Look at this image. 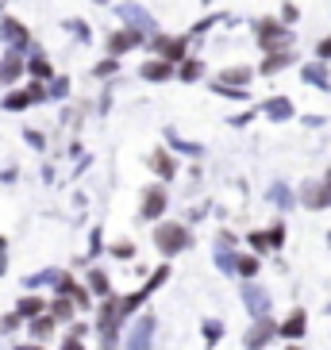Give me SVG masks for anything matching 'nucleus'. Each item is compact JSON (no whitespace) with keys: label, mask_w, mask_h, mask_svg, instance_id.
Returning <instances> with one entry per match:
<instances>
[{"label":"nucleus","mask_w":331,"mask_h":350,"mask_svg":"<svg viewBox=\"0 0 331 350\" xmlns=\"http://www.w3.org/2000/svg\"><path fill=\"white\" fill-rule=\"evenodd\" d=\"M155 247H158V254L177 258L181 250L193 247V231H189L185 224H177V219H170V224H158V227H155Z\"/></svg>","instance_id":"obj_1"},{"label":"nucleus","mask_w":331,"mask_h":350,"mask_svg":"<svg viewBox=\"0 0 331 350\" xmlns=\"http://www.w3.org/2000/svg\"><path fill=\"white\" fill-rule=\"evenodd\" d=\"M101 319H96V331H101V347L104 350H116V339H120V327H124V316H120V304L116 300L120 297H101Z\"/></svg>","instance_id":"obj_2"},{"label":"nucleus","mask_w":331,"mask_h":350,"mask_svg":"<svg viewBox=\"0 0 331 350\" xmlns=\"http://www.w3.org/2000/svg\"><path fill=\"white\" fill-rule=\"evenodd\" d=\"M42 100H51L47 96V81H27L23 89H12V93L0 96V104L8 108V112H23V108H31V104H42Z\"/></svg>","instance_id":"obj_3"},{"label":"nucleus","mask_w":331,"mask_h":350,"mask_svg":"<svg viewBox=\"0 0 331 350\" xmlns=\"http://www.w3.org/2000/svg\"><path fill=\"white\" fill-rule=\"evenodd\" d=\"M254 35H259L262 51H274V46H293V31L281 20H274V16L254 20Z\"/></svg>","instance_id":"obj_4"},{"label":"nucleus","mask_w":331,"mask_h":350,"mask_svg":"<svg viewBox=\"0 0 331 350\" xmlns=\"http://www.w3.org/2000/svg\"><path fill=\"white\" fill-rule=\"evenodd\" d=\"M150 54H158V58H166V62H181V58H189V39L185 35H162L155 31L150 35Z\"/></svg>","instance_id":"obj_5"},{"label":"nucleus","mask_w":331,"mask_h":350,"mask_svg":"<svg viewBox=\"0 0 331 350\" xmlns=\"http://www.w3.org/2000/svg\"><path fill=\"white\" fill-rule=\"evenodd\" d=\"M116 16L124 20V27H135V31H143V35H155V31H158V20L143 8V4H135V0L116 4Z\"/></svg>","instance_id":"obj_6"},{"label":"nucleus","mask_w":331,"mask_h":350,"mask_svg":"<svg viewBox=\"0 0 331 350\" xmlns=\"http://www.w3.org/2000/svg\"><path fill=\"white\" fill-rule=\"evenodd\" d=\"M166 208H170V193H166V181H158V185H146L143 189V200H139V219H162Z\"/></svg>","instance_id":"obj_7"},{"label":"nucleus","mask_w":331,"mask_h":350,"mask_svg":"<svg viewBox=\"0 0 331 350\" xmlns=\"http://www.w3.org/2000/svg\"><path fill=\"white\" fill-rule=\"evenodd\" d=\"M239 300H243V308H247L254 319H262V316H269V312H274V300H269V293H266L262 285H254V278L243 281V288H239Z\"/></svg>","instance_id":"obj_8"},{"label":"nucleus","mask_w":331,"mask_h":350,"mask_svg":"<svg viewBox=\"0 0 331 350\" xmlns=\"http://www.w3.org/2000/svg\"><path fill=\"white\" fill-rule=\"evenodd\" d=\"M155 327H158V319L155 312H143V316L131 323V331H127V350H150V342H155Z\"/></svg>","instance_id":"obj_9"},{"label":"nucleus","mask_w":331,"mask_h":350,"mask_svg":"<svg viewBox=\"0 0 331 350\" xmlns=\"http://www.w3.org/2000/svg\"><path fill=\"white\" fill-rule=\"evenodd\" d=\"M274 339H278V319L262 316V319H254V327L243 335V350H262V347H269Z\"/></svg>","instance_id":"obj_10"},{"label":"nucleus","mask_w":331,"mask_h":350,"mask_svg":"<svg viewBox=\"0 0 331 350\" xmlns=\"http://www.w3.org/2000/svg\"><path fill=\"white\" fill-rule=\"evenodd\" d=\"M146 35L135 31V27H120V31L108 35V42H104V54H112V58H124L127 51H135V46H143Z\"/></svg>","instance_id":"obj_11"},{"label":"nucleus","mask_w":331,"mask_h":350,"mask_svg":"<svg viewBox=\"0 0 331 350\" xmlns=\"http://www.w3.org/2000/svg\"><path fill=\"white\" fill-rule=\"evenodd\" d=\"M27 73V51H12L8 46V54L0 58V85H16Z\"/></svg>","instance_id":"obj_12"},{"label":"nucleus","mask_w":331,"mask_h":350,"mask_svg":"<svg viewBox=\"0 0 331 350\" xmlns=\"http://www.w3.org/2000/svg\"><path fill=\"white\" fill-rule=\"evenodd\" d=\"M0 35H4V42H8L12 51H31V31L16 16H4L0 20Z\"/></svg>","instance_id":"obj_13"},{"label":"nucleus","mask_w":331,"mask_h":350,"mask_svg":"<svg viewBox=\"0 0 331 350\" xmlns=\"http://www.w3.org/2000/svg\"><path fill=\"white\" fill-rule=\"evenodd\" d=\"M293 62H297V51H293V46H274V51L262 54L259 73L262 77H274V73H281L285 66H293Z\"/></svg>","instance_id":"obj_14"},{"label":"nucleus","mask_w":331,"mask_h":350,"mask_svg":"<svg viewBox=\"0 0 331 350\" xmlns=\"http://www.w3.org/2000/svg\"><path fill=\"white\" fill-rule=\"evenodd\" d=\"M174 73H177V66L174 62H166V58H146L143 66H139V77L143 81H150V85H166V81H174Z\"/></svg>","instance_id":"obj_15"},{"label":"nucleus","mask_w":331,"mask_h":350,"mask_svg":"<svg viewBox=\"0 0 331 350\" xmlns=\"http://www.w3.org/2000/svg\"><path fill=\"white\" fill-rule=\"evenodd\" d=\"M300 81L312 85V89H320V93H331V70H328V62H320V58L304 62V66H300Z\"/></svg>","instance_id":"obj_16"},{"label":"nucleus","mask_w":331,"mask_h":350,"mask_svg":"<svg viewBox=\"0 0 331 350\" xmlns=\"http://www.w3.org/2000/svg\"><path fill=\"white\" fill-rule=\"evenodd\" d=\"M54 293H66L77 308H93V293H89L85 285H77L70 273H58V278H54Z\"/></svg>","instance_id":"obj_17"},{"label":"nucleus","mask_w":331,"mask_h":350,"mask_svg":"<svg viewBox=\"0 0 331 350\" xmlns=\"http://www.w3.org/2000/svg\"><path fill=\"white\" fill-rule=\"evenodd\" d=\"M300 200H304V208H308V212H323V208H331V189L323 185V181H304Z\"/></svg>","instance_id":"obj_18"},{"label":"nucleus","mask_w":331,"mask_h":350,"mask_svg":"<svg viewBox=\"0 0 331 350\" xmlns=\"http://www.w3.org/2000/svg\"><path fill=\"white\" fill-rule=\"evenodd\" d=\"M304 331H308V312H304V308H293L289 316L278 323V335H281V339H289V342L304 339Z\"/></svg>","instance_id":"obj_19"},{"label":"nucleus","mask_w":331,"mask_h":350,"mask_svg":"<svg viewBox=\"0 0 331 350\" xmlns=\"http://www.w3.org/2000/svg\"><path fill=\"white\" fill-rule=\"evenodd\" d=\"M146 165H150L162 181H174V177H177V162L170 158V150H166V146H155V150L146 154Z\"/></svg>","instance_id":"obj_20"},{"label":"nucleus","mask_w":331,"mask_h":350,"mask_svg":"<svg viewBox=\"0 0 331 350\" xmlns=\"http://www.w3.org/2000/svg\"><path fill=\"white\" fill-rule=\"evenodd\" d=\"M262 116H266V120H274V124H285V120H293V116H297V104H293L289 96H269V100L262 104Z\"/></svg>","instance_id":"obj_21"},{"label":"nucleus","mask_w":331,"mask_h":350,"mask_svg":"<svg viewBox=\"0 0 331 350\" xmlns=\"http://www.w3.org/2000/svg\"><path fill=\"white\" fill-rule=\"evenodd\" d=\"M27 331H31L35 342H42V339H51L54 331H58V319H54L51 312H39V316L27 319Z\"/></svg>","instance_id":"obj_22"},{"label":"nucleus","mask_w":331,"mask_h":350,"mask_svg":"<svg viewBox=\"0 0 331 350\" xmlns=\"http://www.w3.org/2000/svg\"><path fill=\"white\" fill-rule=\"evenodd\" d=\"M266 196H269V204H278L281 212H289V208L297 204V196H293V189L285 185V181H278V177H274V181H269Z\"/></svg>","instance_id":"obj_23"},{"label":"nucleus","mask_w":331,"mask_h":350,"mask_svg":"<svg viewBox=\"0 0 331 350\" xmlns=\"http://www.w3.org/2000/svg\"><path fill=\"white\" fill-rule=\"evenodd\" d=\"M166 139H170V150H177V154L193 158V162H200V158H204V146H200V143H189V139H181L177 131H166Z\"/></svg>","instance_id":"obj_24"},{"label":"nucleus","mask_w":331,"mask_h":350,"mask_svg":"<svg viewBox=\"0 0 331 350\" xmlns=\"http://www.w3.org/2000/svg\"><path fill=\"white\" fill-rule=\"evenodd\" d=\"M174 77H177L181 85L200 81V77H204V62H200V58H181V62H177V73H174Z\"/></svg>","instance_id":"obj_25"},{"label":"nucleus","mask_w":331,"mask_h":350,"mask_svg":"<svg viewBox=\"0 0 331 350\" xmlns=\"http://www.w3.org/2000/svg\"><path fill=\"white\" fill-rule=\"evenodd\" d=\"M27 73H31L35 81H51V77H54V66H51V58H47V54L31 51V54H27Z\"/></svg>","instance_id":"obj_26"},{"label":"nucleus","mask_w":331,"mask_h":350,"mask_svg":"<svg viewBox=\"0 0 331 350\" xmlns=\"http://www.w3.org/2000/svg\"><path fill=\"white\" fill-rule=\"evenodd\" d=\"M73 308H77V304H73L66 293H54V300H47V312H51L58 323H70V319H73Z\"/></svg>","instance_id":"obj_27"},{"label":"nucleus","mask_w":331,"mask_h":350,"mask_svg":"<svg viewBox=\"0 0 331 350\" xmlns=\"http://www.w3.org/2000/svg\"><path fill=\"white\" fill-rule=\"evenodd\" d=\"M250 77H254V70H250V66H228V70H220V77H216V81L247 89V85H250Z\"/></svg>","instance_id":"obj_28"},{"label":"nucleus","mask_w":331,"mask_h":350,"mask_svg":"<svg viewBox=\"0 0 331 350\" xmlns=\"http://www.w3.org/2000/svg\"><path fill=\"white\" fill-rule=\"evenodd\" d=\"M16 312H20L23 319H31V316H39V312H47V300L35 297V293H27V297L16 300Z\"/></svg>","instance_id":"obj_29"},{"label":"nucleus","mask_w":331,"mask_h":350,"mask_svg":"<svg viewBox=\"0 0 331 350\" xmlns=\"http://www.w3.org/2000/svg\"><path fill=\"white\" fill-rule=\"evenodd\" d=\"M89 293H93V297H108V293H112V281H108V273H104V269H89Z\"/></svg>","instance_id":"obj_30"},{"label":"nucleus","mask_w":331,"mask_h":350,"mask_svg":"<svg viewBox=\"0 0 331 350\" xmlns=\"http://www.w3.org/2000/svg\"><path fill=\"white\" fill-rule=\"evenodd\" d=\"M208 89L216 96H224V100H247L250 89H239V85H224V81H208Z\"/></svg>","instance_id":"obj_31"},{"label":"nucleus","mask_w":331,"mask_h":350,"mask_svg":"<svg viewBox=\"0 0 331 350\" xmlns=\"http://www.w3.org/2000/svg\"><path fill=\"white\" fill-rule=\"evenodd\" d=\"M200 335H204L208 347H216L224 339V319H200Z\"/></svg>","instance_id":"obj_32"},{"label":"nucleus","mask_w":331,"mask_h":350,"mask_svg":"<svg viewBox=\"0 0 331 350\" xmlns=\"http://www.w3.org/2000/svg\"><path fill=\"white\" fill-rule=\"evenodd\" d=\"M254 273H259V254H239V262H235V278L250 281Z\"/></svg>","instance_id":"obj_33"},{"label":"nucleus","mask_w":331,"mask_h":350,"mask_svg":"<svg viewBox=\"0 0 331 350\" xmlns=\"http://www.w3.org/2000/svg\"><path fill=\"white\" fill-rule=\"evenodd\" d=\"M235 262H239V254H231V247H216V266H220V273L235 278Z\"/></svg>","instance_id":"obj_34"},{"label":"nucleus","mask_w":331,"mask_h":350,"mask_svg":"<svg viewBox=\"0 0 331 350\" xmlns=\"http://www.w3.org/2000/svg\"><path fill=\"white\" fill-rule=\"evenodd\" d=\"M166 281H170V266H158V269H155V278L146 281V285H143V288H139V293H143V297H146V300H150V293H158V288H162V285H166Z\"/></svg>","instance_id":"obj_35"},{"label":"nucleus","mask_w":331,"mask_h":350,"mask_svg":"<svg viewBox=\"0 0 331 350\" xmlns=\"http://www.w3.org/2000/svg\"><path fill=\"white\" fill-rule=\"evenodd\" d=\"M47 85H51V89H47V96H51V100H66V96H70V77H58V73H54Z\"/></svg>","instance_id":"obj_36"},{"label":"nucleus","mask_w":331,"mask_h":350,"mask_svg":"<svg viewBox=\"0 0 331 350\" xmlns=\"http://www.w3.org/2000/svg\"><path fill=\"white\" fill-rule=\"evenodd\" d=\"M247 243H250V250H254V254H269V250H274V243H269L266 231H250Z\"/></svg>","instance_id":"obj_37"},{"label":"nucleus","mask_w":331,"mask_h":350,"mask_svg":"<svg viewBox=\"0 0 331 350\" xmlns=\"http://www.w3.org/2000/svg\"><path fill=\"white\" fill-rule=\"evenodd\" d=\"M116 70H120V58H112V54H108V58H101V62L93 66V77H112Z\"/></svg>","instance_id":"obj_38"},{"label":"nucleus","mask_w":331,"mask_h":350,"mask_svg":"<svg viewBox=\"0 0 331 350\" xmlns=\"http://www.w3.org/2000/svg\"><path fill=\"white\" fill-rule=\"evenodd\" d=\"M54 278H58V269H42V273H31L23 285H27V288H39V285H51Z\"/></svg>","instance_id":"obj_39"},{"label":"nucleus","mask_w":331,"mask_h":350,"mask_svg":"<svg viewBox=\"0 0 331 350\" xmlns=\"http://www.w3.org/2000/svg\"><path fill=\"white\" fill-rule=\"evenodd\" d=\"M266 235H269V243H274V250L285 247V224H281V219H278V224H269V227H266Z\"/></svg>","instance_id":"obj_40"},{"label":"nucleus","mask_w":331,"mask_h":350,"mask_svg":"<svg viewBox=\"0 0 331 350\" xmlns=\"http://www.w3.org/2000/svg\"><path fill=\"white\" fill-rule=\"evenodd\" d=\"M66 31H70V35H77L81 42H89V39H93V31L85 27V20H66Z\"/></svg>","instance_id":"obj_41"},{"label":"nucleus","mask_w":331,"mask_h":350,"mask_svg":"<svg viewBox=\"0 0 331 350\" xmlns=\"http://www.w3.org/2000/svg\"><path fill=\"white\" fill-rule=\"evenodd\" d=\"M20 312H8V316H4V319H0V331H4V335H12V331H16V327H20Z\"/></svg>","instance_id":"obj_42"},{"label":"nucleus","mask_w":331,"mask_h":350,"mask_svg":"<svg viewBox=\"0 0 331 350\" xmlns=\"http://www.w3.org/2000/svg\"><path fill=\"white\" fill-rule=\"evenodd\" d=\"M108 250H112L116 258H135V243H112Z\"/></svg>","instance_id":"obj_43"},{"label":"nucleus","mask_w":331,"mask_h":350,"mask_svg":"<svg viewBox=\"0 0 331 350\" xmlns=\"http://www.w3.org/2000/svg\"><path fill=\"white\" fill-rule=\"evenodd\" d=\"M23 139H27V143H31L35 150H42V146H47V139H42V135L35 131V127H27V131H23Z\"/></svg>","instance_id":"obj_44"},{"label":"nucleus","mask_w":331,"mask_h":350,"mask_svg":"<svg viewBox=\"0 0 331 350\" xmlns=\"http://www.w3.org/2000/svg\"><path fill=\"white\" fill-rule=\"evenodd\" d=\"M8 273V239L0 235V278Z\"/></svg>","instance_id":"obj_45"},{"label":"nucleus","mask_w":331,"mask_h":350,"mask_svg":"<svg viewBox=\"0 0 331 350\" xmlns=\"http://www.w3.org/2000/svg\"><path fill=\"white\" fill-rule=\"evenodd\" d=\"M316 58H320V62H331V35L320 42V46H316Z\"/></svg>","instance_id":"obj_46"},{"label":"nucleus","mask_w":331,"mask_h":350,"mask_svg":"<svg viewBox=\"0 0 331 350\" xmlns=\"http://www.w3.org/2000/svg\"><path fill=\"white\" fill-rule=\"evenodd\" d=\"M250 120H254V112H239V116H231L228 124H231V127H247Z\"/></svg>","instance_id":"obj_47"},{"label":"nucleus","mask_w":331,"mask_h":350,"mask_svg":"<svg viewBox=\"0 0 331 350\" xmlns=\"http://www.w3.org/2000/svg\"><path fill=\"white\" fill-rule=\"evenodd\" d=\"M216 20H220V16H208V20H200L197 27H193V35H204V31H208V27H212Z\"/></svg>","instance_id":"obj_48"},{"label":"nucleus","mask_w":331,"mask_h":350,"mask_svg":"<svg viewBox=\"0 0 331 350\" xmlns=\"http://www.w3.org/2000/svg\"><path fill=\"white\" fill-rule=\"evenodd\" d=\"M281 20H297V4H281Z\"/></svg>","instance_id":"obj_49"},{"label":"nucleus","mask_w":331,"mask_h":350,"mask_svg":"<svg viewBox=\"0 0 331 350\" xmlns=\"http://www.w3.org/2000/svg\"><path fill=\"white\" fill-rule=\"evenodd\" d=\"M62 350H85V347H81V339H77V335H66Z\"/></svg>","instance_id":"obj_50"},{"label":"nucleus","mask_w":331,"mask_h":350,"mask_svg":"<svg viewBox=\"0 0 331 350\" xmlns=\"http://www.w3.org/2000/svg\"><path fill=\"white\" fill-rule=\"evenodd\" d=\"M216 247H235V235H231V231H220V243Z\"/></svg>","instance_id":"obj_51"},{"label":"nucleus","mask_w":331,"mask_h":350,"mask_svg":"<svg viewBox=\"0 0 331 350\" xmlns=\"http://www.w3.org/2000/svg\"><path fill=\"white\" fill-rule=\"evenodd\" d=\"M300 120H304V124H308V127H323V124H328L323 116H300Z\"/></svg>","instance_id":"obj_52"},{"label":"nucleus","mask_w":331,"mask_h":350,"mask_svg":"<svg viewBox=\"0 0 331 350\" xmlns=\"http://www.w3.org/2000/svg\"><path fill=\"white\" fill-rule=\"evenodd\" d=\"M96 250H101V227L93 231V243H89V254H96Z\"/></svg>","instance_id":"obj_53"},{"label":"nucleus","mask_w":331,"mask_h":350,"mask_svg":"<svg viewBox=\"0 0 331 350\" xmlns=\"http://www.w3.org/2000/svg\"><path fill=\"white\" fill-rule=\"evenodd\" d=\"M70 335H77V339H85V335H89V327H85V323H73V327H70Z\"/></svg>","instance_id":"obj_54"},{"label":"nucleus","mask_w":331,"mask_h":350,"mask_svg":"<svg viewBox=\"0 0 331 350\" xmlns=\"http://www.w3.org/2000/svg\"><path fill=\"white\" fill-rule=\"evenodd\" d=\"M16 350H42L39 342H27V347H16Z\"/></svg>","instance_id":"obj_55"},{"label":"nucleus","mask_w":331,"mask_h":350,"mask_svg":"<svg viewBox=\"0 0 331 350\" xmlns=\"http://www.w3.org/2000/svg\"><path fill=\"white\" fill-rule=\"evenodd\" d=\"M323 185H328V189H331V165H328V174H323Z\"/></svg>","instance_id":"obj_56"},{"label":"nucleus","mask_w":331,"mask_h":350,"mask_svg":"<svg viewBox=\"0 0 331 350\" xmlns=\"http://www.w3.org/2000/svg\"><path fill=\"white\" fill-rule=\"evenodd\" d=\"M93 4H112V0H93Z\"/></svg>","instance_id":"obj_57"},{"label":"nucleus","mask_w":331,"mask_h":350,"mask_svg":"<svg viewBox=\"0 0 331 350\" xmlns=\"http://www.w3.org/2000/svg\"><path fill=\"white\" fill-rule=\"evenodd\" d=\"M289 350H304V347H297V342H293V347H289Z\"/></svg>","instance_id":"obj_58"},{"label":"nucleus","mask_w":331,"mask_h":350,"mask_svg":"<svg viewBox=\"0 0 331 350\" xmlns=\"http://www.w3.org/2000/svg\"><path fill=\"white\" fill-rule=\"evenodd\" d=\"M328 243H331V231H328Z\"/></svg>","instance_id":"obj_59"},{"label":"nucleus","mask_w":331,"mask_h":350,"mask_svg":"<svg viewBox=\"0 0 331 350\" xmlns=\"http://www.w3.org/2000/svg\"><path fill=\"white\" fill-rule=\"evenodd\" d=\"M0 8H4V0H0Z\"/></svg>","instance_id":"obj_60"},{"label":"nucleus","mask_w":331,"mask_h":350,"mask_svg":"<svg viewBox=\"0 0 331 350\" xmlns=\"http://www.w3.org/2000/svg\"><path fill=\"white\" fill-rule=\"evenodd\" d=\"M0 39H4V35H0Z\"/></svg>","instance_id":"obj_61"}]
</instances>
